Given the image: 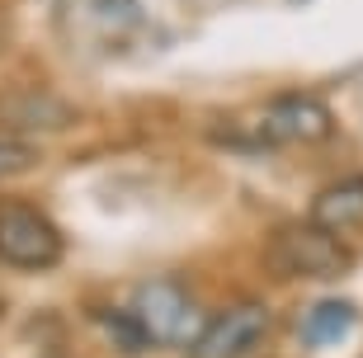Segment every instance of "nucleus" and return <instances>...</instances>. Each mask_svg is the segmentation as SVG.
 I'll return each mask as SVG.
<instances>
[{
    "mask_svg": "<svg viewBox=\"0 0 363 358\" xmlns=\"http://www.w3.org/2000/svg\"><path fill=\"white\" fill-rule=\"evenodd\" d=\"M269 254V269L283 274V279H311V283H330V279H345L354 269V254L350 245L335 236V231H325L307 217V222H288L279 226L264 245Z\"/></svg>",
    "mask_w": 363,
    "mask_h": 358,
    "instance_id": "nucleus-1",
    "label": "nucleus"
},
{
    "mask_svg": "<svg viewBox=\"0 0 363 358\" xmlns=\"http://www.w3.org/2000/svg\"><path fill=\"white\" fill-rule=\"evenodd\" d=\"M62 254H67V240L43 208L24 198H0V264L43 274L62 264Z\"/></svg>",
    "mask_w": 363,
    "mask_h": 358,
    "instance_id": "nucleus-2",
    "label": "nucleus"
},
{
    "mask_svg": "<svg viewBox=\"0 0 363 358\" xmlns=\"http://www.w3.org/2000/svg\"><path fill=\"white\" fill-rule=\"evenodd\" d=\"M128 311L137 316V325L147 330L151 345H179L184 349L189 340L199 335V325H203L199 306L189 302V292L179 288V283H165V279L142 283V288L133 292Z\"/></svg>",
    "mask_w": 363,
    "mask_h": 358,
    "instance_id": "nucleus-3",
    "label": "nucleus"
},
{
    "mask_svg": "<svg viewBox=\"0 0 363 358\" xmlns=\"http://www.w3.org/2000/svg\"><path fill=\"white\" fill-rule=\"evenodd\" d=\"M264 335H269V311L259 302H241L203 320L199 335L184 345V358H245L264 345Z\"/></svg>",
    "mask_w": 363,
    "mask_h": 358,
    "instance_id": "nucleus-4",
    "label": "nucleus"
},
{
    "mask_svg": "<svg viewBox=\"0 0 363 358\" xmlns=\"http://www.w3.org/2000/svg\"><path fill=\"white\" fill-rule=\"evenodd\" d=\"M335 133V113L316 94H283L259 113V142L264 146H307Z\"/></svg>",
    "mask_w": 363,
    "mask_h": 358,
    "instance_id": "nucleus-5",
    "label": "nucleus"
},
{
    "mask_svg": "<svg viewBox=\"0 0 363 358\" xmlns=\"http://www.w3.org/2000/svg\"><path fill=\"white\" fill-rule=\"evenodd\" d=\"M359 320L363 316H359V306H354L350 297H321V302L307 306L297 335H302L307 349H335V345H345V340L359 330Z\"/></svg>",
    "mask_w": 363,
    "mask_h": 358,
    "instance_id": "nucleus-6",
    "label": "nucleus"
},
{
    "mask_svg": "<svg viewBox=\"0 0 363 358\" xmlns=\"http://www.w3.org/2000/svg\"><path fill=\"white\" fill-rule=\"evenodd\" d=\"M311 222L325 231H345V226H363V174L335 179L311 198Z\"/></svg>",
    "mask_w": 363,
    "mask_h": 358,
    "instance_id": "nucleus-7",
    "label": "nucleus"
},
{
    "mask_svg": "<svg viewBox=\"0 0 363 358\" xmlns=\"http://www.w3.org/2000/svg\"><path fill=\"white\" fill-rule=\"evenodd\" d=\"M0 118L14 128H62L71 123V108L48 94H10V99H0Z\"/></svg>",
    "mask_w": 363,
    "mask_h": 358,
    "instance_id": "nucleus-8",
    "label": "nucleus"
},
{
    "mask_svg": "<svg viewBox=\"0 0 363 358\" xmlns=\"http://www.w3.org/2000/svg\"><path fill=\"white\" fill-rule=\"evenodd\" d=\"M99 325L108 330L113 349H123V354H142V349H151L147 330L137 325V316H133V311H99Z\"/></svg>",
    "mask_w": 363,
    "mask_h": 358,
    "instance_id": "nucleus-9",
    "label": "nucleus"
},
{
    "mask_svg": "<svg viewBox=\"0 0 363 358\" xmlns=\"http://www.w3.org/2000/svg\"><path fill=\"white\" fill-rule=\"evenodd\" d=\"M38 165V146L24 142V137H0V179H14V174H28Z\"/></svg>",
    "mask_w": 363,
    "mask_h": 358,
    "instance_id": "nucleus-10",
    "label": "nucleus"
}]
</instances>
